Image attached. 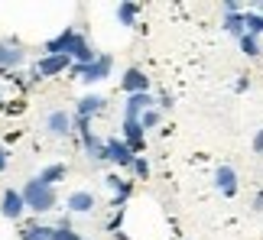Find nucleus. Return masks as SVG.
I'll list each match as a JSON object with an SVG mask.
<instances>
[{
    "instance_id": "obj_1",
    "label": "nucleus",
    "mask_w": 263,
    "mask_h": 240,
    "mask_svg": "<svg viewBox=\"0 0 263 240\" xmlns=\"http://www.w3.org/2000/svg\"><path fill=\"white\" fill-rule=\"evenodd\" d=\"M23 198H26V208H33V211H52V208H55V192L49 185H43L39 178L26 182Z\"/></svg>"
},
{
    "instance_id": "obj_2",
    "label": "nucleus",
    "mask_w": 263,
    "mask_h": 240,
    "mask_svg": "<svg viewBox=\"0 0 263 240\" xmlns=\"http://www.w3.org/2000/svg\"><path fill=\"white\" fill-rule=\"evenodd\" d=\"M110 72V55H98L91 65H75V75H82V82H101Z\"/></svg>"
},
{
    "instance_id": "obj_3",
    "label": "nucleus",
    "mask_w": 263,
    "mask_h": 240,
    "mask_svg": "<svg viewBox=\"0 0 263 240\" xmlns=\"http://www.w3.org/2000/svg\"><path fill=\"white\" fill-rule=\"evenodd\" d=\"M65 68H68V55H46V58H39L33 65V75L36 78H49V75L65 72Z\"/></svg>"
},
{
    "instance_id": "obj_4",
    "label": "nucleus",
    "mask_w": 263,
    "mask_h": 240,
    "mask_svg": "<svg viewBox=\"0 0 263 240\" xmlns=\"http://www.w3.org/2000/svg\"><path fill=\"white\" fill-rule=\"evenodd\" d=\"M104 146H107V159H110V163H117V166H134L137 163V153L127 143H120V139H107Z\"/></svg>"
},
{
    "instance_id": "obj_5",
    "label": "nucleus",
    "mask_w": 263,
    "mask_h": 240,
    "mask_svg": "<svg viewBox=\"0 0 263 240\" xmlns=\"http://www.w3.org/2000/svg\"><path fill=\"white\" fill-rule=\"evenodd\" d=\"M75 29H65V33H59L55 39H49L46 43V55H68L72 52V43H75Z\"/></svg>"
},
{
    "instance_id": "obj_6",
    "label": "nucleus",
    "mask_w": 263,
    "mask_h": 240,
    "mask_svg": "<svg viewBox=\"0 0 263 240\" xmlns=\"http://www.w3.org/2000/svg\"><path fill=\"white\" fill-rule=\"evenodd\" d=\"M26 208V198L23 192H13V188H7L4 192V205H0V211H4V217H20Z\"/></svg>"
},
{
    "instance_id": "obj_7",
    "label": "nucleus",
    "mask_w": 263,
    "mask_h": 240,
    "mask_svg": "<svg viewBox=\"0 0 263 240\" xmlns=\"http://www.w3.org/2000/svg\"><path fill=\"white\" fill-rule=\"evenodd\" d=\"M127 88L130 94H146V88H149V78L140 72V68H127V75H124V82H120Z\"/></svg>"
},
{
    "instance_id": "obj_8",
    "label": "nucleus",
    "mask_w": 263,
    "mask_h": 240,
    "mask_svg": "<svg viewBox=\"0 0 263 240\" xmlns=\"http://www.w3.org/2000/svg\"><path fill=\"white\" fill-rule=\"evenodd\" d=\"M215 182H218V188H221V195H234L237 192V172L231 166H221L218 172H215Z\"/></svg>"
},
{
    "instance_id": "obj_9",
    "label": "nucleus",
    "mask_w": 263,
    "mask_h": 240,
    "mask_svg": "<svg viewBox=\"0 0 263 240\" xmlns=\"http://www.w3.org/2000/svg\"><path fill=\"white\" fill-rule=\"evenodd\" d=\"M149 104H153V97H149V94H130V101H127V120H140L149 111Z\"/></svg>"
},
{
    "instance_id": "obj_10",
    "label": "nucleus",
    "mask_w": 263,
    "mask_h": 240,
    "mask_svg": "<svg viewBox=\"0 0 263 240\" xmlns=\"http://www.w3.org/2000/svg\"><path fill=\"white\" fill-rule=\"evenodd\" d=\"M124 133H127V146L140 153L143 149V124L140 120H124Z\"/></svg>"
},
{
    "instance_id": "obj_11",
    "label": "nucleus",
    "mask_w": 263,
    "mask_h": 240,
    "mask_svg": "<svg viewBox=\"0 0 263 240\" xmlns=\"http://www.w3.org/2000/svg\"><path fill=\"white\" fill-rule=\"evenodd\" d=\"M46 127H49V133H52V136H65L68 127H72V120H68L65 111H52V114H49V120H46Z\"/></svg>"
},
{
    "instance_id": "obj_12",
    "label": "nucleus",
    "mask_w": 263,
    "mask_h": 240,
    "mask_svg": "<svg viewBox=\"0 0 263 240\" xmlns=\"http://www.w3.org/2000/svg\"><path fill=\"white\" fill-rule=\"evenodd\" d=\"M0 65H4V68H16V65H23V52H20L13 43H4V46H0Z\"/></svg>"
},
{
    "instance_id": "obj_13",
    "label": "nucleus",
    "mask_w": 263,
    "mask_h": 240,
    "mask_svg": "<svg viewBox=\"0 0 263 240\" xmlns=\"http://www.w3.org/2000/svg\"><path fill=\"white\" fill-rule=\"evenodd\" d=\"M68 55H75L82 65H91V62L98 58L95 52H91V46L85 43V36H75V43H72V52H68Z\"/></svg>"
},
{
    "instance_id": "obj_14",
    "label": "nucleus",
    "mask_w": 263,
    "mask_h": 240,
    "mask_svg": "<svg viewBox=\"0 0 263 240\" xmlns=\"http://www.w3.org/2000/svg\"><path fill=\"white\" fill-rule=\"evenodd\" d=\"M68 208H72V211H91V208H95V195H91V192L68 195Z\"/></svg>"
},
{
    "instance_id": "obj_15",
    "label": "nucleus",
    "mask_w": 263,
    "mask_h": 240,
    "mask_svg": "<svg viewBox=\"0 0 263 240\" xmlns=\"http://www.w3.org/2000/svg\"><path fill=\"white\" fill-rule=\"evenodd\" d=\"M224 29H228V33H234V36H244L247 16H244V13H231V16H224Z\"/></svg>"
},
{
    "instance_id": "obj_16",
    "label": "nucleus",
    "mask_w": 263,
    "mask_h": 240,
    "mask_svg": "<svg viewBox=\"0 0 263 240\" xmlns=\"http://www.w3.org/2000/svg\"><path fill=\"white\" fill-rule=\"evenodd\" d=\"M52 237H55V227L33 224V227H26V231H23V240H52Z\"/></svg>"
},
{
    "instance_id": "obj_17",
    "label": "nucleus",
    "mask_w": 263,
    "mask_h": 240,
    "mask_svg": "<svg viewBox=\"0 0 263 240\" xmlns=\"http://www.w3.org/2000/svg\"><path fill=\"white\" fill-rule=\"evenodd\" d=\"M59 178H65V166H49V169L39 172V182L49 185V188H52V182H59Z\"/></svg>"
},
{
    "instance_id": "obj_18",
    "label": "nucleus",
    "mask_w": 263,
    "mask_h": 240,
    "mask_svg": "<svg viewBox=\"0 0 263 240\" xmlns=\"http://www.w3.org/2000/svg\"><path fill=\"white\" fill-rule=\"evenodd\" d=\"M101 104H104V101H101L98 94H88V97H82V101H78V117H88V114H95Z\"/></svg>"
},
{
    "instance_id": "obj_19",
    "label": "nucleus",
    "mask_w": 263,
    "mask_h": 240,
    "mask_svg": "<svg viewBox=\"0 0 263 240\" xmlns=\"http://www.w3.org/2000/svg\"><path fill=\"white\" fill-rule=\"evenodd\" d=\"M117 19H120L124 26H134V19H137V7H134V4H120V7H117Z\"/></svg>"
},
{
    "instance_id": "obj_20",
    "label": "nucleus",
    "mask_w": 263,
    "mask_h": 240,
    "mask_svg": "<svg viewBox=\"0 0 263 240\" xmlns=\"http://www.w3.org/2000/svg\"><path fill=\"white\" fill-rule=\"evenodd\" d=\"M240 49H244L247 55H260V43H257V36L244 33V36H240Z\"/></svg>"
},
{
    "instance_id": "obj_21",
    "label": "nucleus",
    "mask_w": 263,
    "mask_h": 240,
    "mask_svg": "<svg viewBox=\"0 0 263 240\" xmlns=\"http://www.w3.org/2000/svg\"><path fill=\"white\" fill-rule=\"evenodd\" d=\"M244 16H247V33L250 36L263 33V13H244Z\"/></svg>"
},
{
    "instance_id": "obj_22",
    "label": "nucleus",
    "mask_w": 263,
    "mask_h": 240,
    "mask_svg": "<svg viewBox=\"0 0 263 240\" xmlns=\"http://www.w3.org/2000/svg\"><path fill=\"white\" fill-rule=\"evenodd\" d=\"M52 240H82L75 231H68V224H62V227H55V237Z\"/></svg>"
},
{
    "instance_id": "obj_23",
    "label": "nucleus",
    "mask_w": 263,
    "mask_h": 240,
    "mask_svg": "<svg viewBox=\"0 0 263 240\" xmlns=\"http://www.w3.org/2000/svg\"><path fill=\"white\" fill-rule=\"evenodd\" d=\"M140 124H143V130H146V127H156V124H159V114H156V111H146L143 117H140Z\"/></svg>"
},
{
    "instance_id": "obj_24",
    "label": "nucleus",
    "mask_w": 263,
    "mask_h": 240,
    "mask_svg": "<svg viewBox=\"0 0 263 240\" xmlns=\"http://www.w3.org/2000/svg\"><path fill=\"white\" fill-rule=\"evenodd\" d=\"M134 172H137L140 178H146V175H149V166H146V159H137V163H134Z\"/></svg>"
},
{
    "instance_id": "obj_25",
    "label": "nucleus",
    "mask_w": 263,
    "mask_h": 240,
    "mask_svg": "<svg viewBox=\"0 0 263 240\" xmlns=\"http://www.w3.org/2000/svg\"><path fill=\"white\" fill-rule=\"evenodd\" d=\"M254 149H257V153H263V130L254 136Z\"/></svg>"
},
{
    "instance_id": "obj_26",
    "label": "nucleus",
    "mask_w": 263,
    "mask_h": 240,
    "mask_svg": "<svg viewBox=\"0 0 263 240\" xmlns=\"http://www.w3.org/2000/svg\"><path fill=\"white\" fill-rule=\"evenodd\" d=\"M224 13L231 16V13H240V10H237V4H234V0H228V4H224Z\"/></svg>"
},
{
    "instance_id": "obj_27",
    "label": "nucleus",
    "mask_w": 263,
    "mask_h": 240,
    "mask_svg": "<svg viewBox=\"0 0 263 240\" xmlns=\"http://www.w3.org/2000/svg\"><path fill=\"white\" fill-rule=\"evenodd\" d=\"M4 169H7V149L0 146V172H4Z\"/></svg>"
},
{
    "instance_id": "obj_28",
    "label": "nucleus",
    "mask_w": 263,
    "mask_h": 240,
    "mask_svg": "<svg viewBox=\"0 0 263 240\" xmlns=\"http://www.w3.org/2000/svg\"><path fill=\"white\" fill-rule=\"evenodd\" d=\"M0 104H4V97H0Z\"/></svg>"
}]
</instances>
